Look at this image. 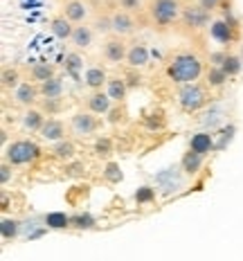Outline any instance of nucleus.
<instances>
[{
	"label": "nucleus",
	"mask_w": 243,
	"mask_h": 261,
	"mask_svg": "<svg viewBox=\"0 0 243 261\" xmlns=\"http://www.w3.org/2000/svg\"><path fill=\"white\" fill-rule=\"evenodd\" d=\"M45 227H52V230H66V227H72V223H70V216L66 212H50V214H45Z\"/></svg>",
	"instance_id": "nucleus-26"
},
{
	"label": "nucleus",
	"mask_w": 243,
	"mask_h": 261,
	"mask_svg": "<svg viewBox=\"0 0 243 261\" xmlns=\"http://www.w3.org/2000/svg\"><path fill=\"white\" fill-rule=\"evenodd\" d=\"M41 95V90L36 88L34 84H30V81H20V86L14 90V101L25 108H30L32 104L36 101V97Z\"/></svg>",
	"instance_id": "nucleus-14"
},
{
	"label": "nucleus",
	"mask_w": 243,
	"mask_h": 261,
	"mask_svg": "<svg viewBox=\"0 0 243 261\" xmlns=\"http://www.w3.org/2000/svg\"><path fill=\"white\" fill-rule=\"evenodd\" d=\"M228 72L219 65H209V72H207V86L209 88H223L225 81H228Z\"/></svg>",
	"instance_id": "nucleus-28"
},
{
	"label": "nucleus",
	"mask_w": 243,
	"mask_h": 261,
	"mask_svg": "<svg viewBox=\"0 0 243 261\" xmlns=\"http://www.w3.org/2000/svg\"><path fill=\"white\" fill-rule=\"evenodd\" d=\"M39 135L45 140V142L57 144V142H61V140H66V126H63L61 119H47Z\"/></svg>",
	"instance_id": "nucleus-17"
},
{
	"label": "nucleus",
	"mask_w": 243,
	"mask_h": 261,
	"mask_svg": "<svg viewBox=\"0 0 243 261\" xmlns=\"http://www.w3.org/2000/svg\"><path fill=\"white\" fill-rule=\"evenodd\" d=\"M182 23L187 27H192V30H203V27L212 25L209 23V12H205L201 5H196V7H185L182 9Z\"/></svg>",
	"instance_id": "nucleus-9"
},
{
	"label": "nucleus",
	"mask_w": 243,
	"mask_h": 261,
	"mask_svg": "<svg viewBox=\"0 0 243 261\" xmlns=\"http://www.w3.org/2000/svg\"><path fill=\"white\" fill-rule=\"evenodd\" d=\"M234 27L228 25L223 18H219V20H212V25H209V36L216 41V43H221V45H230L232 41H234Z\"/></svg>",
	"instance_id": "nucleus-12"
},
{
	"label": "nucleus",
	"mask_w": 243,
	"mask_h": 261,
	"mask_svg": "<svg viewBox=\"0 0 243 261\" xmlns=\"http://www.w3.org/2000/svg\"><path fill=\"white\" fill-rule=\"evenodd\" d=\"M93 27H95V32H99V34L113 32V27H111V16H104V18H97Z\"/></svg>",
	"instance_id": "nucleus-40"
},
{
	"label": "nucleus",
	"mask_w": 243,
	"mask_h": 261,
	"mask_svg": "<svg viewBox=\"0 0 243 261\" xmlns=\"http://www.w3.org/2000/svg\"><path fill=\"white\" fill-rule=\"evenodd\" d=\"M81 68H84V59H81L79 52L66 54V72H70V74H74V77H77Z\"/></svg>",
	"instance_id": "nucleus-33"
},
{
	"label": "nucleus",
	"mask_w": 243,
	"mask_h": 261,
	"mask_svg": "<svg viewBox=\"0 0 243 261\" xmlns=\"http://www.w3.org/2000/svg\"><path fill=\"white\" fill-rule=\"evenodd\" d=\"M111 106H113V99L104 90H95L86 97V108L93 115H106V113H111Z\"/></svg>",
	"instance_id": "nucleus-10"
},
{
	"label": "nucleus",
	"mask_w": 243,
	"mask_h": 261,
	"mask_svg": "<svg viewBox=\"0 0 243 261\" xmlns=\"http://www.w3.org/2000/svg\"><path fill=\"white\" fill-rule=\"evenodd\" d=\"M198 5H201L205 12H209V14H212L216 7H219V3H216V0H198Z\"/></svg>",
	"instance_id": "nucleus-43"
},
{
	"label": "nucleus",
	"mask_w": 243,
	"mask_h": 261,
	"mask_svg": "<svg viewBox=\"0 0 243 261\" xmlns=\"http://www.w3.org/2000/svg\"><path fill=\"white\" fill-rule=\"evenodd\" d=\"M155 185L160 187L162 194L178 192V189L182 187V176L178 173V169H165L155 176Z\"/></svg>",
	"instance_id": "nucleus-11"
},
{
	"label": "nucleus",
	"mask_w": 243,
	"mask_h": 261,
	"mask_svg": "<svg viewBox=\"0 0 243 261\" xmlns=\"http://www.w3.org/2000/svg\"><path fill=\"white\" fill-rule=\"evenodd\" d=\"M20 122H23V128L30 130V133H41V128L45 126L47 119L41 108H27L23 113V117H20Z\"/></svg>",
	"instance_id": "nucleus-15"
},
{
	"label": "nucleus",
	"mask_w": 243,
	"mask_h": 261,
	"mask_svg": "<svg viewBox=\"0 0 243 261\" xmlns=\"http://www.w3.org/2000/svg\"><path fill=\"white\" fill-rule=\"evenodd\" d=\"M214 146L216 144H214L212 130H198V133H194L192 138H189V149L196 151V153H201V155H207Z\"/></svg>",
	"instance_id": "nucleus-13"
},
{
	"label": "nucleus",
	"mask_w": 243,
	"mask_h": 261,
	"mask_svg": "<svg viewBox=\"0 0 243 261\" xmlns=\"http://www.w3.org/2000/svg\"><path fill=\"white\" fill-rule=\"evenodd\" d=\"M149 47L144 45V43H133V45H128V54H126V63L131 65V68H142V65L149 63Z\"/></svg>",
	"instance_id": "nucleus-19"
},
{
	"label": "nucleus",
	"mask_w": 243,
	"mask_h": 261,
	"mask_svg": "<svg viewBox=\"0 0 243 261\" xmlns=\"http://www.w3.org/2000/svg\"><path fill=\"white\" fill-rule=\"evenodd\" d=\"M104 178H106L108 182H113V185L122 182L124 173H122V169H120V165H117V162H108L106 169H104Z\"/></svg>",
	"instance_id": "nucleus-34"
},
{
	"label": "nucleus",
	"mask_w": 243,
	"mask_h": 261,
	"mask_svg": "<svg viewBox=\"0 0 243 261\" xmlns=\"http://www.w3.org/2000/svg\"><path fill=\"white\" fill-rule=\"evenodd\" d=\"M86 173L84 162H66V176H81Z\"/></svg>",
	"instance_id": "nucleus-39"
},
{
	"label": "nucleus",
	"mask_w": 243,
	"mask_h": 261,
	"mask_svg": "<svg viewBox=\"0 0 243 261\" xmlns=\"http://www.w3.org/2000/svg\"><path fill=\"white\" fill-rule=\"evenodd\" d=\"M41 155V146L32 140H14L12 144L5 146V162H9L12 167H23L34 162Z\"/></svg>",
	"instance_id": "nucleus-3"
},
{
	"label": "nucleus",
	"mask_w": 243,
	"mask_h": 261,
	"mask_svg": "<svg viewBox=\"0 0 243 261\" xmlns=\"http://www.w3.org/2000/svg\"><path fill=\"white\" fill-rule=\"evenodd\" d=\"M133 198L138 200V203H151V200L155 198V189L149 187V185H144V187H140L138 192L133 194Z\"/></svg>",
	"instance_id": "nucleus-36"
},
{
	"label": "nucleus",
	"mask_w": 243,
	"mask_h": 261,
	"mask_svg": "<svg viewBox=\"0 0 243 261\" xmlns=\"http://www.w3.org/2000/svg\"><path fill=\"white\" fill-rule=\"evenodd\" d=\"M106 92H108V97H111L113 101H117V104L124 101V99H126V92H128L126 79H122V77H108Z\"/></svg>",
	"instance_id": "nucleus-23"
},
{
	"label": "nucleus",
	"mask_w": 243,
	"mask_h": 261,
	"mask_svg": "<svg viewBox=\"0 0 243 261\" xmlns=\"http://www.w3.org/2000/svg\"><path fill=\"white\" fill-rule=\"evenodd\" d=\"M20 232V221L16 219H3L0 221V234H3V241H14Z\"/></svg>",
	"instance_id": "nucleus-27"
},
{
	"label": "nucleus",
	"mask_w": 243,
	"mask_h": 261,
	"mask_svg": "<svg viewBox=\"0 0 243 261\" xmlns=\"http://www.w3.org/2000/svg\"><path fill=\"white\" fill-rule=\"evenodd\" d=\"M117 5H120L122 12H128V14L142 9V0H117Z\"/></svg>",
	"instance_id": "nucleus-38"
},
{
	"label": "nucleus",
	"mask_w": 243,
	"mask_h": 261,
	"mask_svg": "<svg viewBox=\"0 0 243 261\" xmlns=\"http://www.w3.org/2000/svg\"><path fill=\"white\" fill-rule=\"evenodd\" d=\"M95 153H97V158H108L113 153V142L108 138H99L95 142Z\"/></svg>",
	"instance_id": "nucleus-35"
},
{
	"label": "nucleus",
	"mask_w": 243,
	"mask_h": 261,
	"mask_svg": "<svg viewBox=\"0 0 243 261\" xmlns=\"http://www.w3.org/2000/svg\"><path fill=\"white\" fill-rule=\"evenodd\" d=\"M182 5L180 0H149L147 14L151 23L158 27H169L182 18Z\"/></svg>",
	"instance_id": "nucleus-2"
},
{
	"label": "nucleus",
	"mask_w": 243,
	"mask_h": 261,
	"mask_svg": "<svg viewBox=\"0 0 243 261\" xmlns=\"http://www.w3.org/2000/svg\"><path fill=\"white\" fill-rule=\"evenodd\" d=\"M201 124L205 128H216L219 126V124H223V111H221V108H209L207 113H203L201 115Z\"/></svg>",
	"instance_id": "nucleus-30"
},
{
	"label": "nucleus",
	"mask_w": 243,
	"mask_h": 261,
	"mask_svg": "<svg viewBox=\"0 0 243 261\" xmlns=\"http://www.w3.org/2000/svg\"><path fill=\"white\" fill-rule=\"evenodd\" d=\"M221 68L228 72V77H236L243 68V61H241V57H236V54H228V59H225V63L221 65Z\"/></svg>",
	"instance_id": "nucleus-31"
},
{
	"label": "nucleus",
	"mask_w": 243,
	"mask_h": 261,
	"mask_svg": "<svg viewBox=\"0 0 243 261\" xmlns=\"http://www.w3.org/2000/svg\"><path fill=\"white\" fill-rule=\"evenodd\" d=\"M225 59H228V52H225V50H219V52H212V54H209V63H212V65H219V68L225 63Z\"/></svg>",
	"instance_id": "nucleus-41"
},
{
	"label": "nucleus",
	"mask_w": 243,
	"mask_h": 261,
	"mask_svg": "<svg viewBox=\"0 0 243 261\" xmlns=\"http://www.w3.org/2000/svg\"><path fill=\"white\" fill-rule=\"evenodd\" d=\"M61 99H43V104H41V111L43 113H47V115H57V113H61Z\"/></svg>",
	"instance_id": "nucleus-37"
},
{
	"label": "nucleus",
	"mask_w": 243,
	"mask_h": 261,
	"mask_svg": "<svg viewBox=\"0 0 243 261\" xmlns=\"http://www.w3.org/2000/svg\"><path fill=\"white\" fill-rule=\"evenodd\" d=\"M97 128H99V119H97V115H93L90 111H86V113H74V115L70 117V130H72L77 138L93 135Z\"/></svg>",
	"instance_id": "nucleus-5"
},
{
	"label": "nucleus",
	"mask_w": 243,
	"mask_h": 261,
	"mask_svg": "<svg viewBox=\"0 0 243 261\" xmlns=\"http://www.w3.org/2000/svg\"><path fill=\"white\" fill-rule=\"evenodd\" d=\"M9 178H12V165L3 160V165H0V182L7 185V182H9Z\"/></svg>",
	"instance_id": "nucleus-42"
},
{
	"label": "nucleus",
	"mask_w": 243,
	"mask_h": 261,
	"mask_svg": "<svg viewBox=\"0 0 243 261\" xmlns=\"http://www.w3.org/2000/svg\"><path fill=\"white\" fill-rule=\"evenodd\" d=\"M126 54H128V45L124 43L122 36H111V39H106L104 45H101V57L111 65L126 61Z\"/></svg>",
	"instance_id": "nucleus-6"
},
{
	"label": "nucleus",
	"mask_w": 243,
	"mask_h": 261,
	"mask_svg": "<svg viewBox=\"0 0 243 261\" xmlns=\"http://www.w3.org/2000/svg\"><path fill=\"white\" fill-rule=\"evenodd\" d=\"M52 155L57 160L72 162L74 155H77V146H74V142H70V140H61V142H57L52 146Z\"/></svg>",
	"instance_id": "nucleus-25"
},
{
	"label": "nucleus",
	"mask_w": 243,
	"mask_h": 261,
	"mask_svg": "<svg viewBox=\"0 0 243 261\" xmlns=\"http://www.w3.org/2000/svg\"><path fill=\"white\" fill-rule=\"evenodd\" d=\"M70 223H72V227H77V230H90V227H95V219L86 212V214H72L70 216Z\"/></svg>",
	"instance_id": "nucleus-32"
},
{
	"label": "nucleus",
	"mask_w": 243,
	"mask_h": 261,
	"mask_svg": "<svg viewBox=\"0 0 243 261\" xmlns=\"http://www.w3.org/2000/svg\"><path fill=\"white\" fill-rule=\"evenodd\" d=\"M95 41V27L90 25H74V32H72V39H70V43H72L77 50H88L90 45H93Z\"/></svg>",
	"instance_id": "nucleus-16"
},
{
	"label": "nucleus",
	"mask_w": 243,
	"mask_h": 261,
	"mask_svg": "<svg viewBox=\"0 0 243 261\" xmlns=\"http://www.w3.org/2000/svg\"><path fill=\"white\" fill-rule=\"evenodd\" d=\"M178 104L185 113H198L207 104V92L198 84H185L178 90Z\"/></svg>",
	"instance_id": "nucleus-4"
},
{
	"label": "nucleus",
	"mask_w": 243,
	"mask_h": 261,
	"mask_svg": "<svg viewBox=\"0 0 243 261\" xmlns=\"http://www.w3.org/2000/svg\"><path fill=\"white\" fill-rule=\"evenodd\" d=\"M0 84H3V88H12L16 90L20 86V74L16 68H3V72H0Z\"/></svg>",
	"instance_id": "nucleus-29"
},
{
	"label": "nucleus",
	"mask_w": 243,
	"mask_h": 261,
	"mask_svg": "<svg viewBox=\"0 0 243 261\" xmlns=\"http://www.w3.org/2000/svg\"><path fill=\"white\" fill-rule=\"evenodd\" d=\"M84 84L88 86L90 90H101V88H106V84H108V77H106V72H104V68L101 65H90L88 70H86V74H84Z\"/></svg>",
	"instance_id": "nucleus-18"
},
{
	"label": "nucleus",
	"mask_w": 243,
	"mask_h": 261,
	"mask_svg": "<svg viewBox=\"0 0 243 261\" xmlns=\"http://www.w3.org/2000/svg\"><path fill=\"white\" fill-rule=\"evenodd\" d=\"M30 77L32 81H36V84H45V81H50L57 77V68H54L52 63H47V61H41V63H34L32 65V70H30Z\"/></svg>",
	"instance_id": "nucleus-21"
},
{
	"label": "nucleus",
	"mask_w": 243,
	"mask_h": 261,
	"mask_svg": "<svg viewBox=\"0 0 243 261\" xmlns=\"http://www.w3.org/2000/svg\"><path fill=\"white\" fill-rule=\"evenodd\" d=\"M203 162H205V155L189 149L187 153L182 155V160H180V169H182V173H187V176H196V173L201 171Z\"/></svg>",
	"instance_id": "nucleus-22"
},
{
	"label": "nucleus",
	"mask_w": 243,
	"mask_h": 261,
	"mask_svg": "<svg viewBox=\"0 0 243 261\" xmlns=\"http://www.w3.org/2000/svg\"><path fill=\"white\" fill-rule=\"evenodd\" d=\"M111 27H113V34L115 36H128V34H133L138 25H135L133 14L117 9L115 14H111Z\"/></svg>",
	"instance_id": "nucleus-8"
},
{
	"label": "nucleus",
	"mask_w": 243,
	"mask_h": 261,
	"mask_svg": "<svg viewBox=\"0 0 243 261\" xmlns=\"http://www.w3.org/2000/svg\"><path fill=\"white\" fill-rule=\"evenodd\" d=\"M216 3H219V5H221V3H223V0H216Z\"/></svg>",
	"instance_id": "nucleus-44"
},
{
	"label": "nucleus",
	"mask_w": 243,
	"mask_h": 261,
	"mask_svg": "<svg viewBox=\"0 0 243 261\" xmlns=\"http://www.w3.org/2000/svg\"><path fill=\"white\" fill-rule=\"evenodd\" d=\"M203 74V61L194 52H180L167 65V77L174 84H196V79Z\"/></svg>",
	"instance_id": "nucleus-1"
},
{
	"label": "nucleus",
	"mask_w": 243,
	"mask_h": 261,
	"mask_svg": "<svg viewBox=\"0 0 243 261\" xmlns=\"http://www.w3.org/2000/svg\"><path fill=\"white\" fill-rule=\"evenodd\" d=\"M39 90H41L43 99H61V95H63V79L61 77H54L50 81H45V84H41Z\"/></svg>",
	"instance_id": "nucleus-24"
},
{
	"label": "nucleus",
	"mask_w": 243,
	"mask_h": 261,
	"mask_svg": "<svg viewBox=\"0 0 243 261\" xmlns=\"http://www.w3.org/2000/svg\"><path fill=\"white\" fill-rule=\"evenodd\" d=\"M63 16L70 20L72 25H86L90 16V9L84 0H66L63 3Z\"/></svg>",
	"instance_id": "nucleus-7"
},
{
	"label": "nucleus",
	"mask_w": 243,
	"mask_h": 261,
	"mask_svg": "<svg viewBox=\"0 0 243 261\" xmlns=\"http://www.w3.org/2000/svg\"><path fill=\"white\" fill-rule=\"evenodd\" d=\"M50 32L54 36H57L59 41H70L72 39V32H74V25L70 23V20L66 18V16H54V18L50 20Z\"/></svg>",
	"instance_id": "nucleus-20"
}]
</instances>
